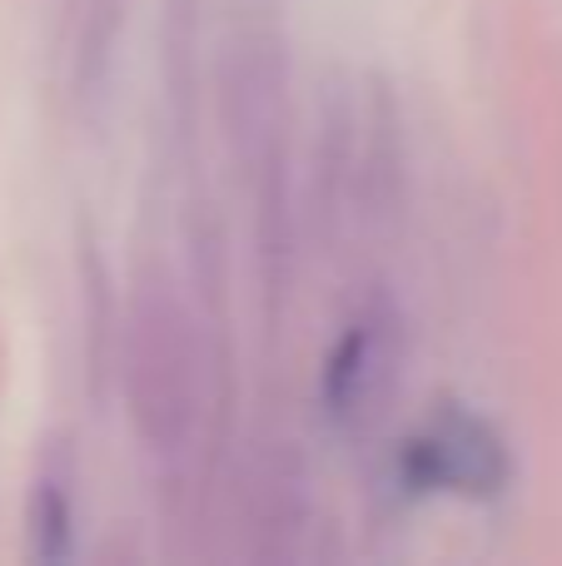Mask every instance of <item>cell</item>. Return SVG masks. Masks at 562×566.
Returning <instances> with one entry per match:
<instances>
[{
	"instance_id": "obj_1",
	"label": "cell",
	"mask_w": 562,
	"mask_h": 566,
	"mask_svg": "<svg viewBox=\"0 0 562 566\" xmlns=\"http://www.w3.org/2000/svg\"><path fill=\"white\" fill-rule=\"evenodd\" d=\"M125 408L135 438L155 458H179L205 412V353L195 313L169 279H139L125 308Z\"/></svg>"
},
{
	"instance_id": "obj_2",
	"label": "cell",
	"mask_w": 562,
	"mask_h": 566,
	"mask_svg": "<svg viewBox=\"0 0 562 566\" xmlns=\"http://www.w3.org/2000/svg\"><path fill=\"white\" fill-rule=\"evenodd\" d=\"M289 105V60L279 35H239L219 55V125L229 155L254 179H279V145H284Z\"/></svg>"
},
{
	"instance_id": "obj_3",
	"label": "cell",
	"mask_w": 562,
	"mask_h": 566,
	"mask_svg": "<svg viewBox=\"0 0 562 566\" xmlns=\"http://www.w3.org/2000/svg\"><path fill=\"white\" fill-rule=\"evenodd\" d=\"M398 323L394 313L374 308L344 328L324 363V408L348 428H364L384 412L398 382Z\"/></svg>"
},
{
	"instance_id": "obj_4",
	"label": "cell",
	"mask_w": 562,
	"mask_h": 566,
	"mask_svg": "<svg viewBox=\"0 0 562 566\" xmlns=\"http://www.w3.org/2000/svg\"><path fill=\"white\" fill-rule=\"evenodd\" d=\"M408 468L424 488H454V492H493L503 482L508 462H503V448L498 438L473 418H448V422H434L428 438L414 442L408 452Z\"/></svg>"
},
{
	"instance_id": "obj_5",
	"label": "cell",
	"mask_w": 562,
	"mask_h": 566,
	"mask_svg": "<svg viewBox=\"0 0 562 566\" xmlns=\"http://www.w3.org/2000/svg\"><path fill=\"white\" fill-rule=\"evenodd\" d=\"M30 552L40 562L70 557V488L55 472H40L30 492Z\"/></svg>"
}]
</instances>
